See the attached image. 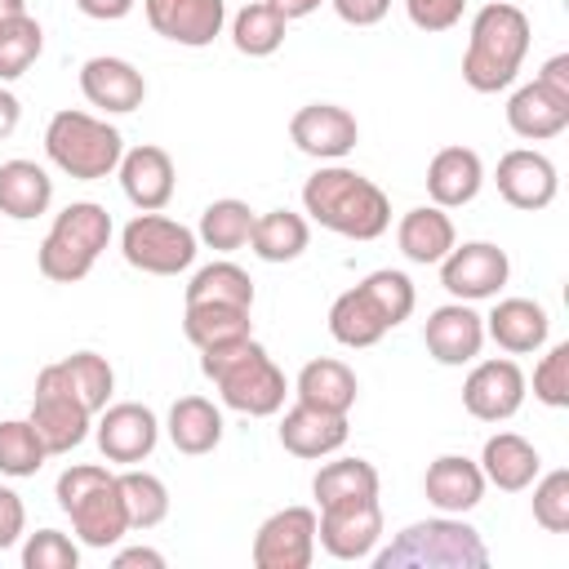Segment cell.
<instances>
[{
  "mask_svg": "<svg viewBox=\"0 0 569 569\" xmlns=\"http://www.w3.org/2000/svg\"><path fill=\"white\" fill-rule=\"evenodd\" d=\"M289 138L302 156H316V160H342L356 138H360V124L347 107L338 102H307L293 111L289 120Z\"/></svg>",
  "mask_w": 569,
  "mask_h": 569,
  "instance_id": "cell-12",
  "label": "cell"
},
{
  "mask_svg": "<svg viewBox=\"0 0 569 569\" xmlns=\"http://www.w3.org/2000/svg\"><path fill=\"white\" fill-rule=\"evenodd\" d=\"M169 440H173L178 453H191V458L213 453L218 440H222V413H218V405L204 400V396L173 400V409H169Z\"/></svg>",
  "mask_w": 569,
  "mask_h": 569,
  "instance_id": "cell-28",
  "label": "cell"
},
{
  "mask_svg": "<svg viewBox=\"0 0 569 569\" xmlns=\"http://www.w3.org/2000/svg\"><path fill=\"white\" fill-rule=\"evenodd\" d=\"M280 445L293 458H325V453L347 445V413H329V409H316V405L298 400L280 418Z\"/></svg>",
  "mask_w": 569,
  "mask_h": 569,
  "instance_id": "cell-21",
  "label": "cell"
},
{
  "mask_svg": "<svg viewBox=\"0 0 569 569\" xmlns=\"http://www.w3.org/2000/svg\"><path fill=\"white\" fill-rule=\"evenodd\" d=\"M249 244L262 262H293L307 244H311V227L302 213L293 209H271L262 218H253V231H249Z\"/></svg>",
  "mask_w": 569,
  "mask_h": 569,
  "instance_id": "cell-31",
  "label": "cell"
},
{
  "mask_svg": "<svg viewBox=\"0 0 569 569\" xmlns=\"http://www.w3.org/2000/svg\"><path fill=\"white\" fill-rule=\"evenodd\" d=\"M142 4H147L151 31L173 44H187V49L209 44L227 22L222 0H142Z\"/></svg>",
  "mask_w": 569,
  "mask_h": 569,
  "instance_id": "cell-16",
  "label": "cell"
},
{
  "mask_svg": "<svg viewBox=\"0 0 569 569\" xmlns=\"http://www.w3.org/2000/svg\"><path fill=\"white\" fill-rule=\"evenodd\" d=\"M538 84H547L551 93H565V98H569V53L547 58L542 71H538Z\"/></svg>",
  "mask_w": 569,
  "mask_h": 569,
  "instance_id": "cell-49",
  "label": "cell"
},
{
  "mask_svg": "<svg viewBox=\"0 0 569 569\" xmlns=\"http://www.w3.org/2000/svg\"><path fill=\"white\" fill-rule=\"evenodd\" d=\"M480 182H485V164H480V156H476L471 147H462V142L440 147V151L431 156V164H427V196H431V204H440V209H458V204L476 200Z\"/></svg>",
  "mask_w": 569,
  "mask_h": 569,
  "instance_id": "cell-20",
  "label": "cell"
},
{
  "mask_svg": "<svg viewBox=\"0 0 569 569\" xmlns=\"http://www.w3.org/2000/svg\"><path fill=\"white\" fill-rule=\"evenodd\" d=\"M249 231H253V209L236 196L227 200H213L204 213H200V240L218 253H231L240 244H249Z\"/></svg>",
  "mask_w": 569,
  "mask_h": 569,
  "instance_id": "cell-38",
  "label": "cell"
},
{
  "mask_svg": "<svg viewBox=\"0 0 569 569\" xmlns=\"http://www.w3.org/2000/svg\"><path fill=\"white\" fill-rule=\"evenodd\" d=\"M89 405L76 396L71 373L62 360L44 365L36 373V391H31V427L44 440L49 453H71L84 436H89Z\"/></svg>",
  "mask_w": 569,
  "mask_h": 569,
  "instance_id": "cell-6",
  "label": "cell"
},
{
  "mask_svg": "<svg viewBox=\"0 0 569 569\" xmlns=\"http://www.w3.org/2000/svg\"><path fill=\"white\" fill-rule=\"evenodd\" d=\"M187 302H227V307H253V280L236 262H209L191 276Z\"/></svg>",
  "mask_w": 569,
  "mask_h": 569,
  "instance_id": "cell-36",
  "label": "cell"
},
{
  "mask_svg": "<svg viewBox=\"0 0 569 569\" xmlns=\"http://www.w3.org/2000/svg\"><path fill=\"white\" fill-rule=\"evenodd\" d=\"M53 200V182L36 160H4L0 164V213L27 222L44 213Z\"/></svg>",
  "mask_w": 569,
  "mask_h": 569,
  "instance_id": "cell-30",
  "label": "cell"
},
{
  "mask_svg": "<svg viewBox=\"0 0 569 569\" xmlns=\"http://www.w3.org/2000/svg\"><path fill=\"white\" fill-rule=\"evenodd\" d=\"M467 0H405V13L418 31H449L462 18Z\"/></svg>",
  "mask_w": 569,
  "mask_h": 569,
  "instance_id": "cell-46",
  "label": "cell"
},
{
  "mask_svg": "<svg viewBox=\"0 0 569 569\" xmlns=\"http://www.w3.org/2000/svg\"><path fill=\"white\" fill-rule=\"evenodd\" d=\"M311 493L320 507L329 502H347V498H378V467L365 458H338L325 462L311 480Z\"/></svg>",
  "mask_w": 569,
  "mask_h": 569,
  "instance_id": "cell-34",
  "label": "cell"
},
{
  "mask_svg": "<svg viewBox=\"0 0 569 569\" xmlns=\"http://www.w3.org/2000/svg\"><path fill=\"white\" fill-rule=\"evenodd\" d=\"M116 485H120V498H124L129 529H156L169 516V489H164L160 476L129 467L124 476H116Z\"/></svg>",
  "mask_w": 569,
  "mask_h": 569,
  "instance_id": "cell-37",
  "label": "cell"
},
{
  "mask_svg": "<svg viewBox=\"0 0 569 569\" xmlns=\"http://www.w3.org/2000/svg\"><path fill=\"white\" fill-rule=\"evenodd\" d=\"M173 156L156 142H142L120 156V187L129 204H138L142 213H160L173 200Z\"/></svg>",
  "mask_w": 569,
  "mask_h": 569,
  "instance_id": "cell-17",
  "label": "cell"
},
{
  "mask_svg": "<svg viewBox=\"0 0 569 569\" xmlns=\"http://www.w3.org/2000/svg\"><path fill=\"white\" fill-rule=\"evenodd\" d=\"M373 565L378 569H485L489 551L467 520L436 516V520H418L400 529L396 542L378 551Z\"/></svg>",
  "mask_w": 569,
  "mask_h": 569,
  "instance_id": "cell-3",
  "label": "cell"
},
{
  "mask_svg": "<svg viewBox=\"0 0 569 569\" xmlns=\"http://www.w3.org/2000/svg\"><path fill=\"white\" fill-rule=\"evenodd\" d=\"M507 124L511 133L538 142V138H556L565 124H569V98L565 93H551L547 84H520L507 102Z\"/></svg>",
  "mask_w": 569,
  "mask_h": 569,
  "instance_id": "cell-24",
  "label": "cell"
},
{
  "mask_svg": "<svg viewBox=\"0 0 569 569\" xmlns=\"http://www.w3.org/2000/svg\"><path fill=\"white\" fill-rule=\"evenodd\" d=\"M80 93L102 111H133L147 98V80H142V71L133 62L98 53V58H89L80 67Z\"/></svg>",
  "mask_w": 569,
  "mask_h": 569,
  "instance_id": "cell-19",
  "label": "cell"
},
{
  "mask_svg": "<svg viewBox=\"0 0 569 569\" xmlns=\"http://www.w3.org/2000/svg\"><path fill=\"white\" fill-rule=\"evenodd\" d=\"M76 9H80L84 18H98V22H116V18H124V13L133 9V0H76Z\"/></svg>",
  "mask_w": 569,
  "mask_h": 569,
  "instance_id": "cell-50",
  "label": "cell"
},
{
  "mask_svg": "<svg viewBox=\"0 0 569 569\" xmlns=\"http://www.w3.org/2000/svg\"><path fill=\"white\" fill-rule=\"evenodd\" d=\"M538 467H542V458H538V449H533L525 436H516V431H498V436L485 440L480 471H485V480H493L498 489H507V493L529 489L533 476H538Z\"/></svg>",
  "mask_w": 569,
  "mask_h": 569,
  "instance_id": "cell-26",
  "label": "cell"
},
{
  "mask_svg": "<svg viewBox=\"0 0 569 569\" xmlns=\"http://www.w3.org/2000/svg\"><path fill=\"white\" fill-rule=\"evenodd\" d=\"M333 9H338V18L351 22V27H373V22L387 18L391 0H333Z\"/></svg>",
  "mask_w": 569,
  "mask_h": 569,
  "instance_id": "cell-48",
  "label": "cell"
},
{
  "mask_svg": "<svg viewBox=\"0 0 569 569\" xmlns=\"http://www.w3.org/2000/svg\"><path fill=\"white\" fill-rule=\"evenodd\" d=\"M511 276V262H507V249L489 244V240H467V244H453L445 258H440V284L453 293V298H493Z\"/></svg>",
  "mask_w": 569,
  "mask_h": 569,
  "instance_id": "cell-10",
  "label": "cell"
},
{
  "mask_svg": "<svg viewBox=\"0 0 569 569\" xmlns=\"http://www.w3.org/2000/svg\"><path fill=\"white\" fill-rule=\"evenodd\" d=\"M18 116H22L18 98H13V93H9L4 84H0V142H4V138H9L13 129H18Z\"/></svg>",
  "mask_w": 569,
  "mask_h": 569,
  "instance_id": "cell-52",
  "label": "cell"
},
{
  "mask_svg": "<svg viewBox=\"0 0 569 569\" xmlns=\"http://www.w3.org/2000/svg\"><path fill=\"white\" fill-rule=\"evenodd\" d=\"M44 458H49V449H44V440L36 436V427H31V418H9V422H0V471L4 476H36L40 467H44Z\"/></svg>",
  "mask_w": 569,
  "mask_h": 569,
  "instance_id": "cell-39",
  "label": "cell"
},
{
  "mask_svg": "<svg viewBox=\"0 0 569 569\" xmlns=\"http://www.w3.org/2000/svg\"><path fill=\"white\" fill-rule=\"evenodd\" d=\"M156 436H160V422L147 405L138 400H120L111 409H102V422H98V449L107 462H142L151 449H156Z\"/></svg>",
  "mask_w": 569,
  "mask_h": 569,
  "instance_id": "cell-14",
  "label": "cell"
},
{
  "mask_svg": "<svg viewBox=\"0 0 569 569\" xmlns=\"http://www.w3.org/2000/svg\"><path fill=\"white\" fill-rule=\"evenodd\" d=\"M316 538L333 560H365L382 538V507L378 498H347L320 507Z\"/></svg>",
  "mask_w": 569,
  "mask_h": 569,
  "instance_id": "cell-9",
  "label": "cell"
},
{
  "mask_svg": "<svg viewBox=\"0 0 569 569\" xmlns=\"http://www.w3.org/2000/svg\"><path fill=\"white\" fill-rule=\"evenodd\" d=\"M533 520L547 533H569V471L556 467L533 485Z\"/></svg>",
  "mask_w": 569,
  "mask_h": 569,
  "instance_id": "cell-43",
  "label": "cell"
},
{
  "mask_svg": "<svg viewBox=\"0 0 569 569\" xmlns=\"http://www.w3.org/2000/svg\"><path fill=\"white\" fill-rule=\"evenodd\" d=\"M120 253L129 267H138L147 276H178L196 258V231L173 218H160V213H138L120 231Z\"/></svg>",
  "mask_w": 569,
  "mask_h": 569,
  "instance_id": "cell-7",
  "label": "cell"
},
{
  "mask_svg": "<svg viewBox=\"0 0 569 569\" xmlns=\"http://www.w3.org/2000/svg\"><path fill=\"white\" fill-rule=\"evenodd\" d=\"M107 240H111V213L93 200H76L53 218L49 236L36 249V267L53 284H76L89 276V267L107 249Z\"/></svg>",
  "mask_w": 569,
  "mask_h": 569,
  "instance_id": "cell-4",
  "label": "cell"
},
{
  "mask_svg": "<svg viewBox=\"0 0 569 569\" xmlns=\"http://www.w3.org/2000/svg\"><path fill=\"white\" fill-rule=\"evenodd\" d=\"M284 27H289V18L271 0H253L231 18V40H236L240 53L267 58V53H276L284 44Z\"/></svg>",
  "mask_w": 569,
  "mask_h": 569,
  "instance_id": "cell-33",
  "label": "cell"
},
{
  "mask_svg": "<svg viewBox=\"0 0 569 569\" xmlns=\"http://www.w3.org/2000/svg\"><path fill=\"white\" fill-rule=\"evenodd\" d=\"M22 525H27V507H22V498H18L13 489L0 485V551L13 547V542L22 538Z\"/></svg>",
  "mask_w": 569,
  "mask_h": 569,
  "instance_id": "cell-47",
  "label": "cell"
},
{
  "mask_svg": "<svg viewBox=\"0 0 569 569\" xmlns=\"http://www.w3.org/2000/svg\"><path fill=\"white\" fill-rule=\"evenodd\" d=\"M44 151L62 173H71L80 182L107 178L124 156L116 124H107V120H98L89 111H71V107L53 111V120L44 129Z\"/></svg>",
  "mask_w": 569,
  "mask_h": 569,
  "instance_id": "cell-5",
  "label": "cell"
},
{
  "mask_svg": "<svg viewBox=\"0 0 569 569\" xmlns=\"http://www.w3.org/2000/svg\"><path fill=\"white\" fill-rule=\"evenodd\" d=\"M387 329H391V325L382 320V311L369 302V293H365L360 284L347 289V293H338L333 307H329V333H333L342 347H373Z\"/></svg>",
  "mask_w": 569,
  "mask_h": 569,
  "instance_id": "cell-32",
  "label": "cell"
},
{
  "mask_svg": "<svg viewBox=\"0 0 569 569\" xmlns=\"http://www.w3.org/2000/svg\"><path fill=\"white\" fill-rule=\"evenodd\" d=\"M182 333L187 342H196L200 351L213 342H231L249 333V307H227V302H187L182 316Z\"/></svg>",
  "mask_w": 569,
  "mask_h": 569,
  "instance_id": "cell-35",
  "label": "cell"
},
{
  "mask_svg": "<svg viewBox=\"0 0 569 569\" xmlns=\"http://www.w3.org/2000/svg\"><path fill=\"white\" fill-rule=\"evenodd\" d=\"M40 49H44V31L31 13L4 22L0 27V80H18L40 58Z\"/></svg>",
  "mask_w": 569,
  "mask_h": 569,
  "instance_id": "cell-40",
  "label": "cell"
},
{
  "mask_svg": "<svg viewBox=\"0 0 569 569\" xmlns=\"http://www.w3.org/2000/svg\"><path fill=\"white\" fill-rule=\"evenodd\" d=\"M284 18H307V13H316L320 9V0H271Z\"/></svg>",
  "mask_w": 569,
  "mask_h": 569,
  "instance_id": "cell-53",
  "label": "cell"
},
{
  "mask_svg": "<svg viewBox=\"0 0 569 569\" xmlns=\"http://www.w3.org/2000/svg\"><path fill=\"white\" fill-rule=\"evenodd\" d=\"M302 204L307 213L347 236V240H378L391 222V200L378 182H369L365 173L356 169H342V164H325L316 169L307 182H302Z\"/></svg>",
  "mask_w": 569,
  "mask_h": 569,
  "instance_id": "cell-1",
  "label": "cell"
},
{
  "mask_svg": "<svg viewBox=\"0 0 569 569\" xmlns=\"http://www.w3.org/2000/svg\"><path fill=\"white\" fill-rule=\"evenodd\" d=\"M67 516H71V525H76V533H80L84 547H111L129 529V516H124V498H120L116 476L102 480V485H93L89 493H80L67 507Z\"/></svg>",
  "mask_w": 569,
  "mask_h": 569,
  "instance_id": "cell-23",
  "label": "cell"
},
{
  "mask_svg": "<svg viewBox=\"0 0 569 569\" xmlns=\"http://www.w3.org/2000/svg\"><path fill=\"white\" fill-rule=\"evenodd\" d=\"M360 289L369 293V302L382 311V320L396 329L400 320H409V311H413V280L405 276V271H396V267H378V271H369L365 280H360Z\"/></svg>",
  "mask_w": 569,
  "mask_h": 569,
  "instance_id": "cell-41",
  "label": "cell"
},
{
  "mask_svg": "<svg viewBox=\"0 0 569 569\" xmlns=\"http://www.w3.org/2000/svg\"><path fill=\"white\" fill-rule=\"evenodd\" d=\"M422 493H427V502L440 507L445 516H462V511H471V507L485 498V471H480V462H471V458L445 453V458H436V462L427 467Z\"/></svg>",
  "mask_w": 569,
  "mask_h": 569,
  "instance_id": "cell-22",
  "label": "cell"
},
{
  "mask_svg": "<svg viewBox=\"0 0 569 569\" xmlns=\"http://www.w3.org/2000/svg\"><path fill=\"white\" fill-rule=\"evenodd\" d=\"M111 565H116V569H164V556L151 551V547H129V551H120Z\"/></svg>",
  "mask_w": 569,
  "mask_h": 569,
  "instance_id": "cell-51",
  "label": "cell"
},
{
  "mask_svg": "<svg viewBox=\"0 0 569 569\" xmlns=\"http://www.w3.org/2000/svg\"><path fill=\"white\" fill-rule=\"evenodd\" d=\"M525 400V373L516 360H480L462 382V405L480 422H502Z\"/></svg>",
  "mask_w": 569,
  "mask_h": 569,
  "instance_id": "cell-13",
  "label": "cell"
},
{
  "mask_svg": "<svg viewBox=\"0 0 569 569\" xmlns=\"http://www.w3.org/2000/svg\"><path fill=\"white\" fill-rule=\"evenodd\" d=\"M547 329H551V320L533 298H502L489 316V338L511 356L538 351L547 342Z\"/></svg>",
  "mask_w": 569,
  "mask_h": 569,
  "instance_id": "cell-27",
  "label": "cell"
},
{
  "mask_svg": "<svg viewBox=\"0 0 569 569\" xmlns=\"http://www.w3.org/2000/svg\"><path fill=\"white\" fill-rule=\"evenodd\" d=\"M533 396L551 409L569 405V342H556L533 369Z\"/></svg>",
  "mask_w": 569,
  "mask_h": 569,
  "instance_id": "cell-44",
  "label": "cell"
},
{
  "mask_svg": "<svg viewBox=\"0 0 569 569\" xmlns=\"http://www.w3.org/2000/svg\"><path fill=\"white\" fill-rule=\"evenodd\" d=\"M213 387L222 391V405L249 418H271L284 405V373L271 365L267 347L258 342L249 356H240L227 373L213 378Z\"/></svg>",
  "mask_w": 569,
  "mask_h": 569,
  "instance_id": "cell-8",
  "label": "cell"
},
{
  "mask_svg": "<svg viewBox=\"0 0 569 569\" xmlns=\"http://www.w3.org/2000/svg\"><path fill=\"white\" fill-rule=\"evenodd\" d=\"M529 53V13L520 4L493 0L471 18V40L462 53V80L476 93H498L516 80Z\"/></svg>",
  "mask_w": 569,
  "mask_h": 569,
  "instance_id": "cell-2",
  "label": "cell"
},
{
  "mask_svg": "<svg viewBox=\"0 0 569 569\" xmlns=\"http://www.w3.org/2000/svg\"><path fill=\"white\" fill-rule=\"evenodd\" d=\"M298 400L302 405H316V409H329V413H347L360 396V382L351 373V365L333 360V356H320V360H307L298 369V382H293Z\"/></svg>",
  "mask_w": 569,
  "mask_h": 569,
  "instance_id": "cell-25",
  "label": "cell"
},
{
  "mask_svg": "<svg viewBox=\"0 0 569 569\" xmlns=\"http://www.w3.org/2000/svg\"><path fill=\"white\" fill-rule=\"evenodd\" d=\"M76 565H80V551L58 529H40L22 547V569H76Z\"/></svg>",
  "mask_w": 569,
  "mask_h": 569,
  "instance_id": "cell-45",
  "label": "cell"
},
{
  "mask_svg": "<svg viewBox=\"0 0 569 569\" xmlns=\"http://www.w3.org/2000/svg\"><path fill=\"white\" fill-rule=\"evenodd\" d=\"M27 9H22V0H0V27L4 22H13V18H22Z\"/></svg>",
  "mask_w": 569,
  "mask_h": 569,
  "instance_id": "cell-54",
  "label": "cell"
},
{
  "mask_svg": "<svg viewBox=\"0 0 569 569\" xmlns=\"http://www.w3.org/2000/svg\"><path fill=\"white\" fill-rule=\"evenodd\" d=\"M422 342L440 365H467L480 356L485 342V320L467 307V302H445L427 316L422 325Z\"/></svg>",
  "mask_w": 569,
  "mask_h": 569,
  "instance_id": "cell-18",
  "label": "cell"
},
{
  "mask_svg": "<svg viewBox=\"0 0 569 569\" xmlns=\"http://www.w3.org/2000/svg\"><path fill=\"white\" fill-rule=\"evenodd\" d=\"M316 556V511L311 507H284L262 520L253 538V565L258 569H307Z\"/></svg>",
  "mask_w": 569,
  "mask_h": 569,
  "instance_id": "cell-11",
  "label": "cell"
},
{
  "mask_svg": "<svg viewBox=\"0 0 569 569\" xmlns=\"http://www.w3.org/2000/svg\"><path fill=\"white\" fill-rule=\"evenodd\" d=\"M396 240H400V253L409 262H440L449 249H453V222L440 204H422V209H409L396 227Z\"/></svg>",
  "mask_w": 569,
  "mask_h": 569,
  "instance_id": "cell-29",
  "label": "cell"
},
{
  "mask_svg": "<svg viewBox=\"0 0 569 569\" xmlns=\"http://www.w3.org/2000/svg\"><path fill=\"white\" fill-rule=\"evenodd\" d=\"M62 365H67V373H71V387H76V396L89 405V413L107 409V400H111V387H116V373H111V365H107L98 351H76V356H67Z\"/></svg>",
  "mask_w": 569,
  "mask_h": 569,
  "instance_id": "cell-42",
  "label": "cell"
},
{
  "mask_svg": "<svg viewBox=\"0 0 569 569\" xmlns=\"http://www.w3.org/2000/svg\"><path fill=\"white\" fill-rule=\"evenodd\" d=\"M498 196L511 204V209H547L556 200V164L542 156V151H529V147H516L498 160Z\"/></svg>",
  "mask_w": 569,
  "mask_h": 569,
  "instance_id": "cell-15",
  "label": "cell"
}]
</instances>
